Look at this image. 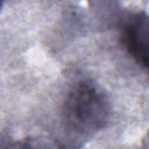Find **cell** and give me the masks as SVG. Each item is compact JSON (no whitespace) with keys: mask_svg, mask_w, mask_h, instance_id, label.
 Segmentation results:
<instances>
[{"mask_svg":"<svg viewBox=\"0 0 149 149\" xmlns=\"http://www.w3.org/2000/svg\"><path fill=\"white\" fill-rule=\"evenodd\" d=\"M1 6H2V2H0V9H1Z\"/></svg>","mask_w":149,"mask_h":149,"instance_id":"277c9868","label":"cell"},{"mask_svg":"<svg viewBox=\"0 0 149 149\" xmlns=\"http://www.w3.org/2000/svg\"><path fill=\"white\" fill-rule=\"evenodd\" d=\"M5 149H55L52 146L45 143L44 141H37V140H24V141H17L9 146H7Z\"/></svg>","mask_w":149,"mask_h":149,"instance_id":"3957f363","label":"cell"},{"mask_svg":"<svg viewBox=\"0 0 149 149\" xmlns=\"http://www.w3.org/2000/svg\"><path fill=\"white\" fill-rule=\"evenodd\" d=\"M122 41L132 58L142 68L148 66V15L135 13L128 17L122 29Z\"/></svg>","mask_w":149,"mask_h":149,"instance_id":"7a4b0ae2","label":"cell"},{"mask_svg":"<svg viewBox=\"0 0 149 149\" xmlns=\"http://www.w3.org/2000/svg\"><path fill=\"white\" fill-rule=\"evenodd\" d=\"M109 115V99L99 84L83 78L69 87L62 108L66 130L76 136H91L105 128Z\"/></svg>","mask_w":149,"mask_h":149,"instance_id":"6da1fadb","label":"cell"}]
</instances>
